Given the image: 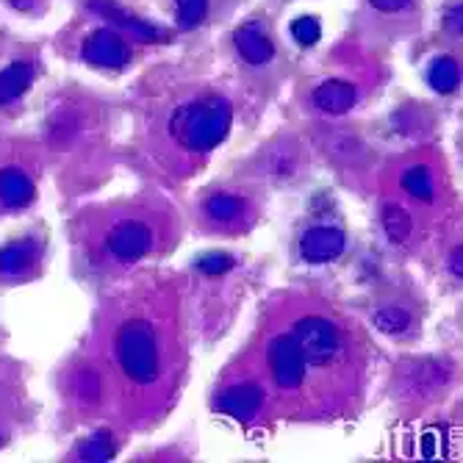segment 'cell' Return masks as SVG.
Listing matches in <instances>:
<instances>
[{"instance_id": "obj_12", "label": "cell", "mask_w": 463, "mask_h": 463, "mask_svg": "<svg viewBox=\"0 0 463 463\" xmlns=\"http://www.w3.org/2000/svg\"><path fill=\"white\" fill-rule=\"evenodd\" d=\"M205 217L212 220L214 225L233 228L247 217V203L239 194H231V192L212 194L205 200Z\"/></svg>"}, {"instance_id": "obj_1", "label": "cell", "mask_w": 463, "mask_h": 463, "mask_svg": "<svg viewBox=\"0 0 463 463\" xmlns=\"http://www.w3.org/2000/svg\"><path fill=\"white\" fill-rule=\"evenodd\" d=\"M233 109L225 98L208 95L178 106L170 117V137L189 153H208L225 142Z\"/></svg>"}, {"instance_id": "obj_14", "label": "cell", "mask_w": 463, "mask_h": 463, "mask_svg": "<svg viewBox=\"0 0 463 463\" xmlns=\"http://www.w3.org/2000/svg\"><path fill=\"white\" fill-rule=\"evenodd\" d=\"M36 261V244L23 239V241H12L0 250V275L4 278H20L25 275Z\"/></svg>"}, {"instance_id": "obj_19", "label": "cell", "mask_w": 463, "mask_h": 463, "mask_svg": "<svg viewBox=\"0 0 463 463\" xmlns=\"http://www.w3.org/2000/svg\"><path fill=\"white\" fill-rule=\"evenodd\" d=\"M411 214L405 212L402 205H386L383 208V231H386V236L394 241V244H402V241H408V236H411Z\"/></svg>"}, {"instance_id": "obj_20", "label": "cell", "mask_w": 463, "mask_h": 463, "mask_svg": "<svg viewBox=\"0 0 463 463\" xmlns=\"http://www.w3.org/2000/svg\"><path fill=\"white\" fill-rule=\"evenodd\" d=\"M208 4L212 0H175V17L184 31H194L208 17Z\"/></svg>"}, {"instance_id": "obj_9", "label": "cell", "mask_w": 463, "mask_h": 463, "mask_svg": "<svg viewBox=\"0 0 463 463\" xmlns=\"http://www.w3.org/2000/svg\"><path fill=\"white\" fill-rule=\"evenodd\" d=\"M358 100V90L355 83L345 80V78H327L314 90V106L330 117L347 114Z\"/></svg>"}, {"instance_id": "obj_24", "label": "cell", "mask_w": 463, "mask_h": 463, "mask_svg": "<svg viewBox=\"0 0 463 463\" xmlns=\"http://www.w3.org/2000/svg\"><path fill=\"white\" fill-rule=\"evenodd\" d=\"M413 0H369V6L381 14H397V12H408Z\"/></svg>"}, {"instance_id": "obj_22", "label": "cell", "mask_w": 463, "mask_h": 463, "mask_svg": "<svg viewBox=\"0 0 463 463\" xmlns=\"http://www.w3.org/2000/svg\"><path fill=\"white\" fill-rule=\"evenodd\" d=\"M291 36H294V42H298V45L311 48V45H317L319 36H322V25H319L317 17L303 14V17H298V20L291 23Z\"/></svg>"}, {"instance_id": "obj_13", "label": "cell", "mask_w": 463, "mask_h": 463, "mask_svg": "<svg viewBox=\"0 0 463 463\" xmlns=\"http://www.w3.org/2000/svg\"><path fill=\"white\" fill-rule=\"evenodd\" d=\"M33 197V181L17 170V166H6L0 170V203L9 208H23Z\"/></svg>"}, {"instance_id": "obj_18", "label": "cell", "mask_w": 463, "mask_h": 463, "mask_svg": "<svg viewBox=\"0 0 463 463\" xmlns=\"http://www.w3.org/2000/svg\"><path fill=\"white\" fill-rule=\"evenodd\" d=\"M374 327L386 333V335H402L411 327V314L402 306H386V308H377L372 317Z\"/></svg>"}, {"instance_id": "obj_3", "label": "cell", "mask_w": 463, "mask_h": 463, "mask_svg": "<svg viewBox=\"0 0 463 463\" xmlns=\"http://www.w3.org/2000/svg\"><path fill=\"white\" fill-rule=\"evenodd\" d=\"M291 339L303 350V358L314 369H327L345 358V335L339 325L325 317H303L294 322Z\"/></svg>"}, {"instance_id": "obj_4", "label": "cell", "mask_w": 463, "mask_h": 463, "mask_svg": "<svg viewBox=\"0 0 463 463\" xmlns=\"http://www.w3.org/2000/svg\"><path fill=\"white\" fill-rule=\"evenodd\" d=\"M267 361H269V372H272V381L278 389L283 392H298L306 381V358L303 350L298 347V342L291 335H275L267 347Z\"/></svg>"}, {"instance_id": "obj_23", "label": "cell", "mask_w": 463, "mask_h": 463, "mask_svg": "<svg viewBox=\"0 0 463 463\" xmlns=\"http://www.w3.org/2000/svg\"><path fill=\"white\" fill-rule=\"evenodd\" d=\"M197 269L217 278V275H225L228 269H233V259L228 256V252H208V256H203L197 261Z\"/></svg>"}, {"instance_id": "obj_16", "label": "cell", "mask_w": 463, "mask_h": 463, "mask_svg": "<svg viewBox=\"0 0 463 463\" xmlns=\"http://www.w3.org/2000/svg\"><path fill=\"white\" fill-rule=\"evenodd\" d=\"M428 83L439 92V95H452L460 83V64L455 56H439L433 59L430 70H428Z\"/></svg>"}, {"instance_id": "obj_26", "label": "cell", "mask_w": 463, "mask_h": 463, "mask_svg": "<svg viewBox=\"0 0 463 463\" xmlns=\"http://www.w3.org/2000/svg\"><path fill=\"white\" fill-rule=\"evenodd\" d=\"M447 23H449V17H447ZM458 33H460V6L452 9V36H458Z\"/></svg>"}, {"instance_id": "obj_6", "label": "cell", "mask_w": 463, "mask_h": 463, "mask_svg": "<svg viewBox=\"0 0 463 463\" xmlns=\"http://www.w3.org/2000/svg\"><path fill=\"white\" fill-rule=\"evenodd\" d=\"M80 56L87 59L95 67H106V70H119L128 64L131 59V48L125 36L114 28H98L92 31L80 45Z\"/></svg>"}, {"instance_id": "obj_17", "label": "cell", "mask_w": 463, "mask_h": 463, "mask_svg": "<svg viewBox=\"0 0 463 463\" xmlns=\"http://www.w3.org/2000/svg\"><path fill=\"white\" fill-rule=\"evenodd\" d=\"M402 189L419 200V203H430L436 197V181H433V173H430V166L425 164H416L411 166V170H405L402 175Z\"/></svg>"}, {"instance_id": "obj_7", "label": "cell", "mask_w": 463, "mask_h": 463, "mask_svg": "<svg viewBox=\"0 0 463 463\" xmlns=\"http://www.w3.org/2000/svg\"><path fill=\"white\" fill-rule=\"evenodd\" d=\"M347 236L333 225H314L300 236V256L308 264H327L345 252Z\"/></svg>"}, {"instance_id": "obj_21", "label": "cell", "mask_w": 463, "mask_h": 463, "mask_svg": "<svg viewBox=\"0 0 463 463\" xmlns=\"http://www.w3.org/2000/svg\"><path fill=\"white\" fill-rule=\"evenodd\" d=\"M114 458V439L111 433H95L78 449V460H111Z\"/></svg>"}, {"instance_id": "obj_2", "label": "cell", "mask_w": 463, "mask_h": 463, "mask_svg": "<svg viewBox=\"0 0 463 463\" xmlns=\"http://www.w3.org/2000/svg\"><path fill=\"white\" fill-rule=\"evenodd\" d=\"M117 355L122 372L139 386H150L161 374L158 361V335L150 322L128 319L117 330Z\"/></svg>"}, {"instance_id": "obj_25", "label": "cell", "mask_w": 463, "mask_h": 463, "mask_svg": "<svg viewBox=\"0 0 463 463\" xmlns=\"http://www.w3.org/2000/svg\"><path fill=\"white\" fill-rule=\"evenodd\" d=\"M6 4L14 9V12H23V14H31L39 9V0H6Z\"/></svg>"}, {"instance_id": "obj_8", "label": "cell", "mask_w": 463, "mask_h": 463, "mask_svg": "<svg viewBox=\"0 0 463 463\" xmlns=\"http://www.w3.org/2000/svg\"><path fill=\"white\" fill-rule=\"evenodd\" d=\"M233 48L252 67H264L275 59V45L261 23H244L241 28H236Z\"/></svg>"}, {"instance_id": "obj_5", "label": "cell", "mask_w": 463, "mask_h": 463, "mask_svg": "<svg viewBox=\"0 0 463 463\" xmlns=\"http://www.w3.org/2000/svg\"><path fill=\"white\" fill-rule=\"evenodd\" d=\"M150 247H153V231L142 220H122L106 236V250L111 252V259L122 264L145 259Z\"/></svg>"}, {"instance_id": "obj_27", "label": "cell", "mask_w": 463, "mask_h": 463, "mask_svg": "<svg viewBox=\"0 0 463 463\" xmlns=\"http://www.w3.org/2000/svg\"><path fill=\"white\" fill-rule=\"evenodd\" d=\"M452 275L460 278V247L452 250Z\"/></svg>"}, {"instance_id": "obj_15", "label": "cell", "mask_w": 463, "mask_h": 463, "mask_svg": "<svg viewBox=\"0 0 463 463\" xmlns=\"http://www.w3.org/2000/svg\"><path fill=\"white\" fill-rule=\"evenodd\" d=\"M33 80V67L28 61H14L6 70H0V106L20 100Z\"/></svg>"}, {"instance_id": "obj_10", "label": "cell", "mask_w": 463, "mask_h": 463, "mask_svg": "<svg viewBox=\"0 0 463 463\" xmlns=\"http://www.w3.org/2000/svg\"><path fill=\"white\" fill-rule=\"evenodd\" d=\"M264 405V392L259 383H239V386H231L225 389L220 397H217V411L220 413H228L233 419H250L256 416Z\"/></svg>"}, {"instance_id": "obj_11", "label": "cell", "mask_w": 463, "mask_h": 463, "mask_svg": "<svg viewBox=\"0 0 463 463\" xmlns=\"http://www.w3.org/2000/svg\"><path fill=\"white\" fill-rule=\"evenodd\" d=\"M90 6H92L100 17L111 20V23L117 25L119 33H122V31H128V33H134V36L142 39V42H158V39L164 36L158 28H153L150 23L139 20V17L131 14V12H125L122 6L111 4V0H90Z\"/></svg>"}]
</instances>
